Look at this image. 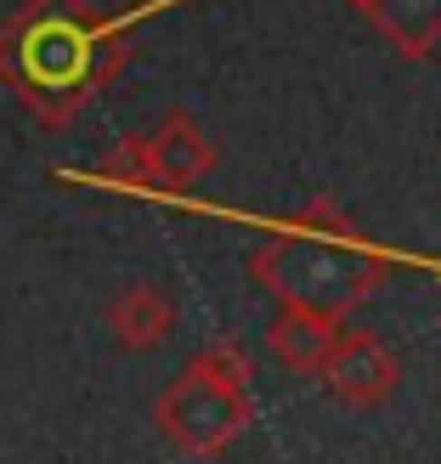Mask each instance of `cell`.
<instances>
[{
  "label": "cell",
  "mask_w": 441,
  "mask_h": 464,
  "mask_svg": "<svg viewBox=\"0 0 441 464\" xmlns=\"http://www.w3.org/2000/svg\"><path fill=\"white\" fill-rule=\"evenodd\" d=\"M340 334H345V323H340V317L283 306V312L272 317V329H266V352L283 362L289 374H300V380H322V368H329Z\"/></svg>",
  "instance_id": "obj_5"
},
{
  "label": "cell",
  "mask_w": 441,
  "mask_h": 464,
  "mask_svg": "<svg viewBox=\"0 0 441 464\" xmlns=\"http://www.w3.org/2000/svg\"><path fill=\"white\" fill-rule=\"evenodd\" d=\"M357 6H362V0H357Z\"/></svg>",
  "instance_id": "obj_10"
},
{
  "label": "cell",
  "mask_w": 441,
  "mask_h": 464,
  "mask_svg": "<svg viewBox=\"0 0 441 464\" xmlns=\"http://www.w3.org/2000/svg\"><path fill=\"white\" fill-rule=\"evenodd\" d=\"M322 385H329L345 408H385L402 385V357L390 352L374 329H345L329 368H322Z\"/></svg>",
  "instance_id": "obj_4"
},
{
  "label": "cell",
  "mask_w": 441,
  "mask_h": 464,
  "mask_svg": "<svg viewBox=\"0 0 441 464\" xmlns=\"http://www.w3.org/2000/svg\"><path fill=\"white\" fill-rule=\"evenodd\" d=\"M148 153L158 165V181H165V198H187L198 181L216 170V142L187 120V113H170V120L148 136Z\"/></svg>",
  "instance_id": "obj_6"
},
{
  "label": "cell",
  "mask_w": 441,
  "mask_h": 464,
  "mask_svg": "<svg viewBox=\"0 0 441 464\" xmlns=\"http://www.w3.org/2000/svg\"><path fill=\"white\" fill-rule=\"evenodd\" d=\"M254 284L272 289L283 306L340 317L357 312L368 295L385 284L390 249L362 238V227L340 210L334 198H312L300 216H289L272 238L249 255Z\"/></svg>",
  "instance_id": "obj_2"
},
{
  "label": "cell",
  "mask_w": 441,
  "mask_h": 464,
  "mask_svg": "<svg viewBox=\"0 0 441 464\" xmlns=\"http://www.w3.org/2000/svg\"><path fill=\"white\" fill-rule=\"evenodd\" d=\"M362 12L374 17L379 34L413 63L441 45V0H362Z\"/></svg>",
  "instance_id": "obj_8"
},
{
  "label": "cell",
  "mask_w": 441,
  "mask_h": 464,
  "mask_svg": "<svg viewBox=\"0 0 441 464\" xmlns=\"http://www.w3.org/2000/svg\"><path fill=\"white\" fill-rule=\"evenodd\" d=\"M108 329L125 352H153V345H165V334L176 329V300L153 284H130V289L113 295Z\"/></svg>",
  "instance_id": "obj_7"
},
{
  "label": "cell",
  "mask_w": 441,
  "mask_h": 464,
  "mask_svg": "<svg viewBox=\"0 0 441 464\" xmlns=\"http://www.w3.org/2000/svg\"><path fill=\"white\" fill-rule=\"evenodd\" d=\"M97 188H120V193H142V198H165V181H158V165L148 153V136H120L91 170Z\"/></svg>",
  "instance_id": "obj_9"
},
{
  "label": "cell",
  "mask_w": 441,
  "mask_h": 464,
  "mask_svg": "<svg viewBox=\"0 0 441 464\" xmlns=\"http://www.w3.org/2000/svg\"><path fill=\"white\" fill-rule=\"evenodd\" d=\"M254 420V357L238 340H216L158 391L153 425L187 459L226 453Z\"/></svg>",
  "instance_id": "obj_3"
},
{
  "label": "cell",
  "mask_w": 441,
  "mask_h": 464,
  "mask_svg": "<svg viewBox=\"0 0 441 464\" xmlns=\"http://www.w3.org/2000/svg\"><path fill=\"white\" fill-rule=\"evenodd\" d=\"M130 17H102L91 0H29L0 23V80L45 125H68L120 74Z\"/></svg>",
  "instance_id": "obj_1"
}]
</instances>
